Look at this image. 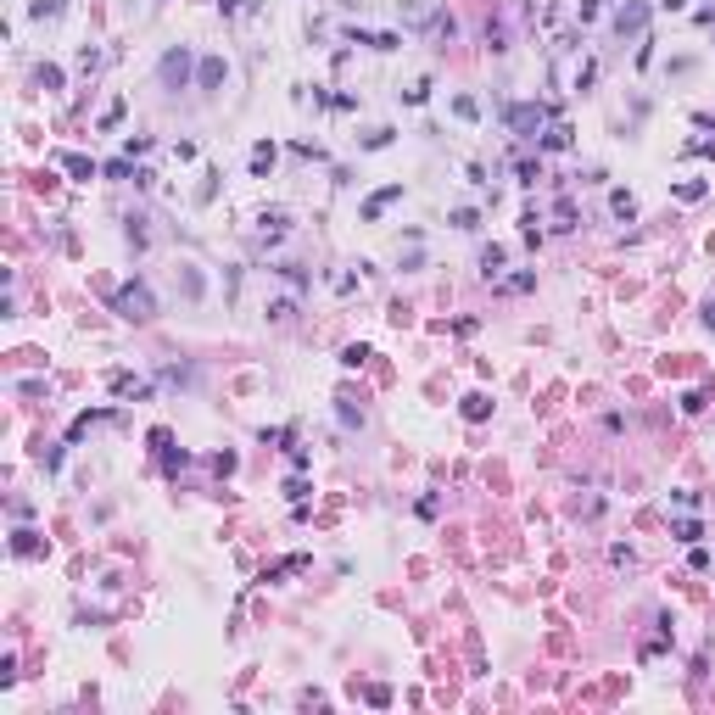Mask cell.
Returning a JSON list of instances; mask_svg holds the SVG:
<instances>
[{
  "instance_id": "obj_1",
  "label": "cell",
  "mask_w": 715,
  "mask_h": 715,
  "mask_svg": "<svg viewBox=\"0 0 715 715\" xmlns=\"http://www.w3.org/2000/svg\"><path fill=\"white\" fill-rule=\"evenodd\" d=\"M123 308H129V319H151V297L146 291H123Z\"/></svg>"
},
{
  "instance_id": "obj_2",
  "label": "cell",
  "mask_w": 715,
  "mask_h": 715,
  "mask_svg": "<svg viewBox=\"0 0 715 715\" xmlns=\"http://www.w3.org/2000/svg\"><path fill=\"white\" fill-rule=\"evenodd\" d=\"M162 78H168V84H174V78L185 84V51H174V56H168V62H162Z\"/></svg>"
}]
</instances>
